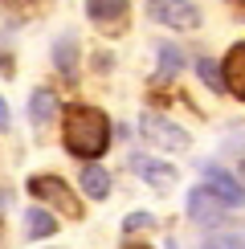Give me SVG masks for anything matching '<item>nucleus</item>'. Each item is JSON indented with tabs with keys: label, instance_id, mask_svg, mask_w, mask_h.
<instances>
[{
	"label": "nucleus",
	"instance_id": "17",
	"mask_svg": "<svg viewBox=\"0 0 245 249\" xmlns=\"http://www.w3.org/2000/svg\"><path fill=\"white\" fill-rule=\"evenodd\" d=\"M217 245H221V249H245V229H229V233H221V237H217Z\"/></svg>",
	"mask_w": 245,
	"mask_h": 249
},
{
	"label": "nucleus",
	"instance_id": "9",
	"mask_svg": "<svg viewBox=\"0 0 245 249\" xmlns=\"http://www.w3.org/2000/svg\"><path fill=\"white\" fill-rule=\"evenodd\" d=\"M57 115V94L49 86H37L33 98H29V119H33V127H49Z\"/></svg>",
	"mask_w": 245,
	"mask_h": 249
},
{
	"label": "nucleus",
	"instance_id": "14",
	"mask_svg": "<svg viewBox=\"0 0 245 249\" xmlns=\"http://www.w3.org/2000/svg\"><path fill=\"white\" fill-rule=\"evenodd\" d=\"M196 74H200V82H204V86L212 90V94H225V82H221V66H217L212 57H200V61H196Z\"/></svg>",
	"mask_w": 245,
	"mask_h": 249
},
{
	"label": "nucleus",
	"instance_id": "4",
	"mask_svg": "<svg viewBox=\"0 0 245 249\" xmlns=\"http://www.w3.org/2000/svg\"><path fill=\"white\" fill-rule=\"evenodd\" d=\"M204 188L217 196L225 209H241V204H245V188H241V180H237L233 172L217 168V163H209V168H204Z\"/></svg>",
	"mask_w": 245,
	"mask_h": 249
},
{
	"label": "nucleus",
	"instance_id": "3",
	"mask_svg": "<svg viewBox=\"0 0 245 249\" xmlns=\"http://www.w3.org/2000/svg\"><path fill=\"white\" fill-rule=\"evenodd\" d=\"M147 17L163 29H196L200 8L192 0H147Z\"/></svg>",
	"mask_w": 245,
	"mask_h": 249
},
{
	"label": "nucleus",
	"instance_id": "20",
	"mask_svg": "<svg viewBox=\"0 0 245 249\" xmlns=\"http://www.w3.org/2000/svg\"><path fill=\"white\" fill-rule=\"evenodd\" d=\"M241 176H245V163H241Z\"/></svg>",
	"mask_w": 245,
	"mask_h": 249
},
{
	"label": "nucleus",
	"instance_id": "12",
	"mask_svg": "<svg viewBox=\"0 0 245 249\" xmlns=\"http://www.w3.org/2000/svg\"><path fill=\"white\" fill-rule=\"evenodd\" d=\"M53 66H57L66 78L78 74V37H74V33H61V37H57V45H53Z\"/></svg>",
	"mask_w": 245,
	"mask_h": 249
},
{
	"label": "nucleus",
	"instance_id": "15",
	"mask_svg": "<svg viewBox=\"0 0 245 249\" xmlns=\"http://www.w3.org/2000/svg\"><path fill=\"white\" fill-rule=\"evenodd\" d=\"M159 61H163V66H159V74H163V78H172V74L184 66V57H180V49H176V45H159Z\"/></svg>",
	"mask_w": 245,
	"mask_h": 249
},
{
	"label": "nucleus",
	"instance_id": "7",
	"mask_svg": "<svg viewBox=\"0 0 245 249\" xmlns=\"http://www.w3.org/2000/svg\"><path fill=\"white\" fill-rule=\"evenodd\" d=\"M127 8H131V0H86V17L106 33H119L127 25Z\"/></svg>",
	"mask_w": 245,
	"mask_h": 249
},
{
	"label": "nucleus",
	"instance_id": "19",
	"mask_svg": "<svg viewBox=\"0 0 245 249\" xmlns=\"http://www.w3.org/2000/svg\"><path fill=\"white\" fill-rule=\"evenodd\" d=\"M122 249H151V245H122Z\"/></svg>",
	"mask_w": 245,
	"mask_h": 249
},
{
	"label": "nucleus",
	"instance_id": "11",
	"mask_svg": "<svg viewBox=\"0 0 245 249\" xmlns=\"http://www.w3.org/2000/svg\"><path fill=\"white\" fill-rule=\"evenodd\" d=\"M135 168H139V176L151 184V188H172V184H176V168L163 163V160H143V155H139Z\"/></svg>",
	"mask_w": 245,
	"mask_h": 249
},
{
	"label": "nucleus",
	"instance_id": "13",
	"mask_svg": "<svg viewBox=\"0 0 245 249\" xmlns=\"http://www.w3.org/2000/svg\"><path fill=\"white\" fill-rule=\"evenodd\" d=\"M57 233V216L45 213V209H29L25 213V237H33V241H41V237H53Z\"/></svg>",
	"mask_w": 245,
	"mask_h": 249
},
{
	"label": "nucleus",
	"instance_id": "18",
	"mask_svg": "<svg viewBox=\"0 0 245 249\" xmlns=\"http://www.w3.org/2000/svg\"><path fill=\"white\" fill-rule=\"evenodd\" d=\"M8 123H13V115H8V107H4V98H0V131H8Z\"/></svg>",
	"mask_w": 245,
	"mask_h": 249
},
{
	"label": "nucleus",
	"instance_id": "10",
	"mask_svg": "<svg viewBox=\"0 0 245 249\" xmlns=\"http://www.w3.org/2000/svg\"><path fill=\"white\" fill-rule=\"evenodd\" d=\"M82 192H86L90 200H106L110 196V176H106L102 163L86 160V168H82Z\"/></svg>",
	"mask_w": 245,
	"mask_h": 249
},
{
	"label": "nucleus",
	"instance_id": "21",
	"mask_svg": "<svg viewBox=\"0 0 245 249\" xmlns=\"http://www.w3.org/2000/svg\"><path fill=\"white\" fill-rule=\"evenodd\" d=\"M217 249H221V245H217Z\"/></svg>",
	"mask_w": 245,
	"mask_h": 249
},
{
	"label": "nucleus",
	"instance_id": "1",
	"mask_svg": "<svg viewBox=\"0 0 245 249\" xmlns=\"http://www.w3.org/2000/svg\"><path fill=\"white\" fill-rule=\"evenodd\" d=\"M61 147L78 160H102L110 147V119L90 102H70L61 110Z\"/></svg>",
	"mask_w": 245,
	"mask_h": 249
},
{
	"label": "nucleus",
	"instance_id": "5",
	"mask_svg": "<svg viewBox=\"0 0 245 249\" xmlns=\"http://www.w3.org/2000/svg\"><path fill=\"white\" fill-rule=\"evenodd\" d=\"M221 82H225V94L245 102V41H233L229 53L221 57Z\"/></svg>",
	"mask_w": 245,
	"mask_h": 249
},
{
	"label": "nucleus",
	"instance_id": "6",
	"mask_svg": "<svg viewBox=\"0 0 245 249\" xmlns=\"http://www.w3.org/2000/svg\"><path fill=\"white\" fill-rule=\"evenodd\" d=\"M188 221H196V225H204V229H217L221 225V213H225V204L212 196L209 188H188Z\"/></svg>",
	"mask_w": 245,
	"mask_h": 249
},
{
	"label": "nucleus",
	"instance_id": "8",
	"mask_svg": "<svg viewBox=\"0 0 245 249\" xmlns=\"http://www.w3.org/2000/svg\"><path fill=\"white\" fill-rule=\"evenodd\" d=\"M143 135L151 143H159V147H172V151L188 147V131H180L176 123L163 119V115H143Z\"/></svg>",
	"mask_w": 245,
	"mask_h": 249
},
{
	"label": "nucleus",
	"instance_id": "16",
	"mask_svg": "<svg viewBox=\"0 0 245 249\" xmlns=\"http://www.w3.org/2000/svg\"><path fill=\"white\" fill-rule=\"evenodd\" d=\"M156 225V216L151 213H131V216H122V233H139V229H151Z\"/></svg>",
	"mask_w": 245,
	"mask_h": 249
},
{
	"label": "nucleus",
	"instance_id": "2",
	"mask_svg": "<svg viewBox=\"0 0 245 249\" xmlns=\"http://www.w3.org/2000/svg\"><path fill=\"white\" fill-rule=\"evenodd\" d=\"M29 192H33L37 200L53 204V209H57L61 216H70V221H78V216H82V200L70 192V184L61 180V176H49V172L29 176Z\"/></svg>",
	"mask_w": 245,
	"mask_h": 249
}]
</instances>
